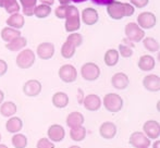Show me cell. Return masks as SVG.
I'll list each match as a JSON object with an SVG mask.
<instances>
[{"label":"cell","mask_w":160,"mask_h":148,"mask_svg":"<svg viewBox=\"0 0 160 148\" xmlns=\"http://www.w3.org/2000/svg\"><path fill=\"white\" fill-rule=\"evenodd\" d=\"M134 11L135 8L132 4L123 3L116 0L107 4V13L113 20H121L124 17H132L134 14Z\"/></svg>","instance_id":"1"},{"label":"cell","mask_w":160,"mask_h":148,"mask_svg":"<svg viewBox=\"0 0 160 148\" xmlns=\"http://www.w3.org/2000/svg\"><path fill=\"white\" fill-rule=\"evenodd\" d=\"M65 31L69 33H74L81 27V19L78 9L75 6L67 7V14H65Z\"/></svg>","instance_id":"2"},{"label":"cell","mask_w":160,"mask_h":148,"mask_svg":"<svg viewBox=\"0 0 160 148\" xmlns=\"http://www.w3.org/2000/svg\"><path fill=\"white\" fill-rule=\"evenodd\" d=\"M102 102L105 108L109 112H112V113L119 112L123 107V100L121 98V96H119L118 94H114V93L107 94L103 97Z\"/></svg>","instance_id":"3"},{"label":"cell","mask_w":160,"mask_h":148,"mask_svg":"<svg viewBox=\"0 0 160 148\" xmlns=\"http://www.w3.org/2000/svg\"><path fill=\"white\" fill-rule=\"evenodd\" d=\"M124 33L128 39L132 42H139L145 37V31L142 30L134 22H130V23H128L125 25Z\"/></svg>","instance_id":"4"},{"label":"cell","mask_w":160,"mask_h":148,"mask_svg":"<svg viewBox=\"0 0 160 148\" xmlns=\"http://www.w3.org/2000/svg\"><path fill=\"white\" fill-rule=\"evenodd\" d=\"M81 75L84 80L93 82L96 81L100 75V69L94 62H87V63L83 64L81 68Z\"/></svg>","instance_id":"5"},{"label":"cell","mask_w":160,"mask_h":148,"mask_svg":"<svg viewBox=\"0 0 160 148\" xmlns=\"http://www.w3.org/2000/svg\"><path fill=\"white\" fill-rule=\"evenodd\" d=\"M35 53L31 49H24L18 55L17 66L20 69H30L35 62Z\"/></svg>","instance_id":"6"},{"label":"cell","mask_w":160,"mask_h":148,"mask_svg":"<svg viewBox=\"0 0 160 148\" xmlns=\"http://www.w3.org/2000/svg\"><path fill=\"white\" fill-rule=\"evenodd\" d=\"M157 23V19L152 12H142L137 17V25L142 30H150Z\"/></svg>","instance_id":"7"},{"label":"cell","mask_w":160,"mask_h":148,"mask_svg":"<svg viewBox=\"0 0 160 148\" xmlns=\"http://www.w3.org/2000/svg\"><path fill=\"white\" fill-rule=\"evenodd\" d=\"M128 142H130L131 146H133L134 148H147L152 145L150 140L143 132H134V133H132Z\"/></svg>","instance_id":"8"},{"label":"cell","mask_w":160,"mask_h":148,"mask_svg":"<svg viewBox=\"0 0 160 148\" xmlns=\"http://www.w3.org/2000/svg\"><path fill=\"white\" fill-rule=\"evenodd\" d=\"M144 134L149 140H158L160 136V124L158 121L148 120L143 125Z\"/></svg>","instance_id":"9"},{"label":"cell","mask_w":160,"mask_h":148,"mask_svg":"<svg viewBox=\"0 0 160 148\" xmlns=\"http://www.w3.org/2000/svg\"><path fill=\"white\" fill-rule=\"evenodd\" d=\"M59 77L64 83H73L78 78L76 69L72 64H64L59 69Z\"/></svg>","instance_id":"10"},{"label":"cell","mask_w":160,"mask_h":148,"mask_svg":"<svg viewBox=\"0 0 160 148\" xmlns=\"http://www.w3.org/2000/svg\"><path fill=\"white\" fill-rule=\"evenodd\" d=\"M42 91V84L37 80H28L23 86V93L28 97H36Z\"/></svg>","instance_id":"11"},{"label":"cell","mask_w":160,"mask_h":148,"mask_svg":"<svg viewBox=\"0 0 160 148\" xmlns=\"http://www.w3.org/2000/svg\"><path fill=\"white\" fill-rule=\"evenodd\" d=\"M47 134H48L49 140L52 143H59L64 138L65 131L63 126H61L60 124H52L51 126H49Z\"/></svg>","instance_id":"12"},{"label":"cell","mask_w":160,"mask_h":148,"mask_svg":"<svg viewBox=\"0 0 160 148\" xmlns=\"http://www.w3.org/2000/svg\"><path fill=\"white\" fill-rule=\"evenodd\" d=\"M143 86L148 91L157 93L160 89V77L156 74H149L146 75L143 80Z\"/></svg>","instance_id":"13"},{"label":"cell","mask_w":160,"mask_h":148,"mask_svg":"<svg viewBox=\"0 0 160 148\" xmlns=\"http://www.w3.org/2000/svg\"><path fill=\"white\" fill-rule=\"evenodd\" d=\"M55 55V46L51 42H42L37 47V56L42 60H49Z\"/></svg>","instance_id":"14"},{"label":"cell","mask_w":160,"mask_h":148,"mask_svg":"<svg viewBox=\"0 0 160 148\" xmlns=\"http://www.w3.org/2000/svg\"><path fill=\"white\" fill-rule=\"evenodd\" d=\"M99 134L105 140H112L117 135V126L112 122H103L99 127Z\"/></svg>","instance_id":"15"},{"label":"cell","mask_w":160,"mask_h":148,"mask_svg":"<svg viewBox=\"0 0 160 148\" xmlns=\"http://www.w3.org/2000/svg\"><path fill=\"white\" fill-rule=\"evenodd\" d=\"M83 105H84L85 109H87L88 111H97L101 107V99L95 94H91L84 98Z\"/></svg>","instance_id":"16"},{"label":"cell","mask_w":160,"mask_h":148,"mask_svg":"<svg viewBox=\"0 0 160 148\" xmlns=\"http://www.w3.org/2000/svg\"><path fill=\"white\" fill-rule=\"evenodd\" d=\"M111 84L116 89H125L130 84V80L125 73H116L111 78Z\"/></svg>","instance_id":"17"},{"label":"cell","mask_w":160,"mask_h":148,"mask_svg":"<svg viewBox=\"0 0 160 148\" xmlns=\"http://www.w3.org/2000/svg\"><path fill=\"white\" fill-rule=\"evenodd\" d=\"M98 13L95 9L86 8L82 12V20L86 25H94L98 22Z\"/></svg>","instance_id":"18"},{"label":"cell","mask_w":160,"mask_h":148,"mask_svg":"<svg viewBox=\"0 0 160 148\" xmlns=\"http://www.w3.org/2000/svg\"><path fill=\"white\" fill-rule=\"evenodd\" d=\"M84 124V116L81 112L74 111L71 112L69 116H67V125L70 129L73 127H78Z\"/></svg>","instance_id":"19"},{"label":"cell","mask_w":160,"mask_h":148,"mask_svg":"<svg viewBox=\"0 0 160 148\" xmlns=\"http://www.w3.org/2000/svg\"><path fill=\"white\" fill-rule=\"evenodd\" d=\"M155 64H156V62H155L154 57L149 55L142 56L138 60V68L144 72H149V71L154 70Z\"/></svg>","instance_id":"20"},{"label":"cell","mask_w":160,"mask_h":148,"mask_svg":"<svg viewBox=\"0 0 160 148\" xmlns=\"http://www.w3.org/2000/svg\"><path fill=\"white\" fill-rule=\"evenodd\" d=\"M23 127V122L20 118L18 116H13V118H10L6 123V130L11 134H17L19 133L20 131Z\"/></svg>","instance_id":"21"},{"label":"cell","mask_w":160,"mask_h":148,"mask_svg":"<svg viewBox=\"0 0 160 148\" xmlns=\"http://www.w3.org/2000/svg\"><path fill=\"white\" fill-rule=\"evenodd\" d=\"M7 24L9 25V27L15 28V30H20L24 26L25 24V20L24 17L20 13H14V14H11L10 17L7 20Z\"/></svg>","instance_id":"22"},{"label":"cell","mask_w":160,"mask_h":148,"mask_svg":"<svg viewBox=\"0 0 160 148\" xmlns=\"http://www.w3.org/2000/svg\"><path fill=\"white\" fill-rule=\"evenodd\" d=\"M52 105L58 109H63L69 105V96L62 91H58L52 96Z\"/></svg>","instance_id":"23"},{"label":"cell","mask_w":160,"mask_h":148,"mask_svg":"<svg viewBox=\"0 0 160 148\" xmlns=\"http://www.w3.org/2000/svg\"><path fill=\"white\" fill-rule=\"evenodd\" d=\"M28 44V40H26L25 37L19 36L17 38H14L13 40H11L10 42L6 45V48L10 51H19L21 49H23L24 47Z\"/></svg>","instance_id":"24"},{"label":"cell","mask_w":160,"mask_h":148,"mask_svg":"<svg viewBox=\"0 0 160 148\" xmlns=\"http://www.w3.org/2000/svg\"><path fill=\"white\" fill-rule=\"evenodd\" d=\"M17 105L12 101H6L2 102L1 106H0V113H1L2 116L4 118H10V116H13L17 112Z\"/></svg>","instance_id":"25"},{"label":"cell","mask_w":160,"mask_h":148,"mask_svg":"<svg viewBox=\"0 0 160 148\" xmlns=\"http://www.w3.org/2000/svg\"><path fill=\"white\" fill-rule=\"evenodd\" d=\"M119 52L117 49H109L105 53V63L108 67H114L119 62Z\"/></svg>","instance_id":"26"},{"label":"cell","mask_w":160,"mask_h":148,"mask_svg":"<svg viewBox=\"0 0 160 148\" xmlns=\"http://www.w3.org/2000/svg\"><path fill=\"white\" fill-rule=\"evenodd\" d=\"M70 137L74 142H82L86 137V129L83 125L78 127H73L70 131Z\"/></svg>","instance_id":"27"},{"label":"cell","mask_w":160,"mask_h":148,"mask_svg":"<svg viewBox=\"0 0 160 148\" xmlns=\"http://www.w3.org/2000/svg\"><path fill=\"white\" fill-rule=\"evenodd\" d=\"M21 36V32L15 28L12 27H4L1 31V38L3 42H10L11 40H13L14 38Z\"/></svg>","instance_id":"28"},{"label":"cell","mask_w":160,"mask_h":148,"mask_svg":"<svg viewBox=\"0 0 160 148\" xmlns=\"http://www.w3.org/2000/svg\"><path fill=\"white\" fill-rule=\"evenodd\" d=\"M11 143H12L14 148H25L28 146V138H26V136L23 135V134L17 133L12 136Z\"/></svg>","instance_id":"29"},{"label":"cell","mask_w":160,"mask_h":148,"mask_svg":"<svg viewBox=\"0 0 160 148\" xmlns=\"http://www.w3.org/2000/svg\"><path fill=\"white\" fill-rule=\"evenodd\" d=\"M51 13V7L46 6V4H39L34 8V15L38 19H45Z\"/></svg>","instance_id":"30"},{"label":"cell","mask_w":160,"mask_h":148,"mask_svg":"<svg viewBox=\"0 0 160 148\" xmlns=\"http://www.w3.org/2000/svg\"><path fill=\"white\" fill-rule=\"evenodd\" d=\"M6 11L10 14L19 13L20 11V4L18 3L17 0H3V7Z\"/></svg>","instance_id":"31"},{"label":"cell","mask_w":160,"mask_h":148,"mask_svg":"<svg viewBox=\"0 0 160 148\" xmlns=\"http://www.w3.org/2000/svg\"><path fill=\"white\" fill-rule=\"evenodd\" d=\"M145 39L143 40L144 47L150 52H156L159 50V42L152 37H144Z\"/></svg>","instance_id":"32"},{"label":"cell","mask_w":160,"mask_h":148,"mask_svg":"<svg viewBox=\"0 0 160 148\" xmlns=\"http://www.w3.org/2000/svg\"><path fill=\"white\" fill-rule=\"evenodd\" d=\"M75 50H76L75 47L72 46L70 42H65L61 47V55L65 59H71V58L75 55Z\"/></svg>","instance_id":"33"},{"label":"cell","mask_w":160,"mask_h":148,"mask_svg":"<svg viewBox=\"0 0 160 148\" xmlns=\"http://www.w3.org/2000/svg\"><path fill=\"white\" fill-rule=\"evenodd\" d=\"M68 42H70V44L72 45V46H74L75 48H78V47H80L81 45H82L83 42V36L81 34H78V33H72V34L69 35V37H68L67 39Z\"/></svg>","instance_id":"34"},{"label":"cell","mask_w":160,"mask_h":148,"mask_svg":"<svg viewBox=\"0 0 160 148\" xmlns=\"http://www.w3.org/2000/svg\"><path fill=\"white\" fill-rule=\"evenodd\" d=\"M119 55L123 58H130L133 55V49L130 46L125 44H120L119 45Z\"/></svg>","instance_id":"35"},{"label":"cell","mask_w":160,"mask_h":148,"mask_svg":"<svg viewBox=\"0 0 160 148\" xmlns=\"http://www.w3.org/2000/svg\"><path fill=\"white\" fill-rule=\"evenodd\" d=\"M36 148H55V144L49 138L42 137L38 140L37 144H36Z\"/></svg>","instance_id":"36"},{"label":"cell","mask_w":160,"mask_h":148,"mask_svg":"<svg viewBox=\"0 0 160 148\" xmlns=\"http://www.w3.org/2000/svg\"><path fill=\"white\" fill-rule=\"evenodd\" d=\"M67 7L68 6H60L55 10V14L58 19H65V14H67Z\"/></svg>","instance_id":"37"},{"label":"cell","mask_w":160,"mask_h":148,"mask_svg":"<svg viewBox=\"0 0 160 148\" xmlns=\"http://www.w3.org/2000/svg\"><path fill=\"white\" fill-rule=\"evenodd\" d=\"M130 2L134 8L136 7V8H138V9H142L147 6L149 0H130Z\"/></svg>","instance_id":"38"},{"label":"cell","mask_w":160,"mask_h":148,"mask_svg":"<svg viewBox=\"0 0 160 148\" xmlns=\"http://www.w3.org/2000/svg\"><path fill=\"white\" fill-rule=\"evenodd\" d=\"M23 8H35L37 0H20Z\"/></svg>","instance_id":"39"},{"label":"cell","mask_w":160,"mask_h":148,"mask_svg":"<svg viewBox=\"0 0 160 148\" xmlns=\"http://www.w3.org/2000/svg\"><path fill=\"white\" fill-rule=\"evenodd\" d=\"M8 71V64L4 60L0 59V76H3Z\"/></svg>","instance_id":"40"},{"label":"cell","mask_w":160,"mask_h":148,"mask_svg":"<svg viewBox=\"0 0 160 148\" xmlns=\"http://www.w3.org/2000/svg\"><path fill=\"white\" fill-rule=\"evenodd\" d=\"M111 1H113V0H92V2L97 4V6H107Z\"/></svg>","instance_id":"41"},{"label":"cell","mask_w":160,"mask_h":148,"mask_svg":"<svg viewBox=\"0 0 160 148\" xmlns=\"http://www.w3.org/2000/svg\"><path fill=\"white\" fill-rule=\"evenodd\" d=\"M23 14L26 17H32L34 15V8H23Z\"/></svg>","instance_id":"42"},{"label":"cell","mask_w":160,"mask_h":148,"mask_svg":"<svg viewBox=\"0 0 160 148\" xmlns=\"http://www.w3.org/2000/svg\"><path fill=\"white\" fill-rule=\"evenodd\" d=\"M40 2H42V4H46V6L51 7L53 3H55V0H40Z\"/></svg>","instance_id":"43"},{"label":"cell","mask_w":160,"mask_h":148,"mask_svg":"<svg viewBox=\"0 0 160 148\" xmlns=\"http://www.w3.org/2000/svg\"><path fill=\"white\" fill-rule=\"evenodd\" d=\"M59 2L61 3V6H69L71 0H59Z\"/></svg>","instance_id":"44"},{"label":"cell","mask_w":160,"mask_h":148,"mask_svg":"<svg viewBox=\"0 0 160 148\" xmlns=\"http://www.w3.org/2000/svg\"><path fill=\"white\" fill-rule=\"evenodd\" d=\"M3 99H4V94L2 91H0V105L3 102Z\"/></svg>","instance_id":"45"},{"label":"cell","mask_w":160,"mask_h":148,"mask_svg":"<svg viewBox=\"0 0 160 148\" xmlns=\"http://www.w3.org/2000/svg\"><path fill=\"white\" fill-rule=\"evenodd\" d=\"M152 148H160V142H159V141H157V142H155L154 144H152Z\"/></svg>","instance_id":"46"},{"label":"cell","mask_w":160,"mask_h":148,"mask_svg":"<svg viewBox=\"0 0 160 148\" xmlns=\"http://www.w3.org/2000/svg\"><path fill=\"white\" fill-rule=\"evenodd\" d=\"M73 2H76V3H81V2H84V1H87V0H71Z\"/></svg>","instance_id":"47"},{"label":"cell","mask_w":160,"mask_h":148,"mask_svg":"<svg viewBox=\"0 0 160 148\" xmlns=\"http://www.w3.org/2000/svg\"><path fill=\"white\" fill-rule=\"evenodd\" d=\"M0 148H8V146H6V145H3V144H0Z\"/></svg>","instance_id":"48"},{"label":"cell","mask_w":160,"mask_h":148,"mask_svg":"<svg viewBox=\"0 0 160 148\" xmlns=\"http://www.w3.org/2000/svg\"><path fill=\"white\" fill-rule=\"evenodd\" d=\"M69 148H81V147L78 146V145H73V146H71V147H69Z\"/></svg>","instance_id":"49"},{"label":"cell","mask_w":160,"mask_h":148,"mask_svg":"<svg viewBox=\"0 0 160 148\" xmlns=\"http://www.w3.org/2000/svg\"><path fill=\"white\" fill-rule=\"evenodd\" d=\"M0 7H3V0H0Z\"/></svg>","instance_id":"50"},{"label":"cell","mask_w":160,"mask_h":148,"mask_svg":"<svg viewBox=\"0 0 160 148\" xmlns=\"http://www.w3.org/2000/svg\"><path fill=\"white\" fill-rule=\"evenodd\" d=\"M0 141H1V135H0Z\"/></svg>","instance_id":"51"},{"label":"cell","mask_w":160,"mask_h":148,"mask_svg":"<svg viewBox=\"0 0 160 148\" xmlns=\"http://www.w3.org/2000/svg\"><path fill=\"white\" fill-rule=\"evenodd\" d=\"M147 148H149V147H147Z\"/></svg>","instance_id":"52"}]
</instances>
